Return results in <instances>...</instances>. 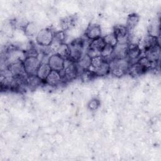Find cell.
<instances>
[{"label": "cell", "mask_w": 161, "mask_h": 161, "mask_svg": "<svg viewBox=\"0 0 161 161\" xmlns=\"http://www.w3.org/2000/svg\"><path fill=\"white\" fill-rule=\"evenodd\" d=\"M43 81L36 75H30L26 78V86L30 89H34L40 86Z\"/></svg>", "instance_id": "obj_22"}, {"label": "cell", "mask_w": 161, "mask_h": 161, "mask_svg": "<svg viewBox=\"0 0 161 161\" xmlns=\"http://www.w3.org/2000/svg\"><path fill=\"white\" fill-rule=\"evenodd\" d=\"M128 45L129 44L127 43H118L117 45L113 47V58L121 59L126 58Z\"/></svg>", "instance_id": "obj_11"}, {"label": "cell", "mask_w": 161, "mask_h": 161, "mask_svg": "<svg viewBox=\"0 0 161 161\" xmlns=\"http://www.w3.org/2000/svg\"><path fill=\"white\" fill-rule=\"evenodd\" d=\"M113 47L109 45H106L104 48L101 52V56L109 63L113 60Z\"/></svg>", "instance_id": "obj_25"}, {"label": "cell", "mask_w": 161, "mask_h": 161, "mask_svg": "<svg viewBox=\"0 0 161 161\" xmlns=\"http://www.w3.org/2000/svg\"><path fill=\"white\" fill-rule=\"evenodd\" d=\"M77 22V17L75 16L70 15L64 17L60 19V25L62 31H68L73 28Z\"/></svg>", "instance_id": "obj_15"}, {"label": "cell", "mask_w": 161, "mask_h": 161, "mask_svg": "<svg viewBox=\"0 0 161 161\" xmlns=\"http://www.w3.org/2000/svg\"><path fill=\"white\" fill-rule=\"evenodd\" d=\"M54 33L48 28L40 29L36 36V42L38 45L45 47H49L53 40Z\"/></svg>", "instance_id": "obj_4"}, {"label": "cell", "mask_w": 161, "mask_h": 161, "mask_svg": "<svg viewBox=\"0 0 161 161\" xmlns=\"http://www.w3.org/2000/svg\"><path fill=\"white\" fill-rule=\"evenodd\" d=\"M141 45L144 51L152 48L157 45H159L158 38L157 36H154L150 34L145 35L141 40Z\"/></svg>", "instance_id": "obj_12"}, {"label": "cell", "mask_w": 161, "mask_h": 161, "mask_svg": "<svg viewBox=\"0 0 161 161\" xmlns=\"http://www.w3.org/2000/svg\"><path fill=\"white\" fill-rule=\"evenodd\" d=\"M46 84L55 87L59 85L62 82V77L60 74V72H58L56 70H52L50 72L48 77L46 78L44 81Z\"/></svg>", "instance_id": "obj_14"}, {"label": "cell", "mask_w": 161, "mask_h": 161, "mask_svg": "<svg viewBox=\"0 0 161 161\" xmlns=\"http://www.w3.org/2000/svg\"><path fill=\"white\" fill-rule=\"evenodd\" d=\"M142 50L140 45L136 43H131L128 45L126 58L128 60L130 65L136 62L142 57Z\"/></svg>", "instance_id": "obj_7"}, {"label": "cell", "mask_w": 161, "mask_h": 161, "mask_svg": "<svg viewBox=\"0 0 161 161\" xmlns=\"http://www.w3.org/2000/svg\"><path fill=\"white\" fill-rule=\"evenodd\" d=\"M103 38L104 39V41L106 45H109L113 47H115L117 45V43H118V39L113 33H110L109 34H107Z\"/></svg>", "instance_id": "obj_26"}, {"label": "cell", "mask_w": 161, "mask_h": 161, "mask_svg": "<svg viewBox=\"0 0 161 161\" xmlns=\"http://www.w3.org/2000/svg\"><path fill=\"white\" fill-rule=\"evenodd\" d=\"M91 60L92 58L87 53H84L79 59L76 62L79 70L80 69L82 71L83 70L89 69L91 64Z\"/></svg>", "instance_id": "obj_18"}, {"label": "cell", "mask_w": 161, "mask_h": 161, "mask_svg": "<svg viewBox=\"0 0 161 161\" xmlns=\"http://www.w3.org/2000/svg\"><path fill=\"white\" fill-rule=\"evenodd\" d=\"M24 31L26 35L28 36H36L38 31L40 30L39 25L35 21L28 22L24 26Z\"/></svg>", "instance_id": "obj_19"}, {"label": "cell", "mask_w": 161, "mask_h": 161, "mask_svg": "<svg viewBox=\"0 0 161 161\" xmlns=\"http://www.w3.org/2000/svg\"><path fill=\"white\" fill-rule=\"evenodd\" d=\"M57 53L59 54L60 56H62L65 60L69 59L70 55V48L68 44H66L65 43H62L58 49L57 50L56 52Z\"/></svg>", "instance_id": "obj_23"}, {"label": "cell", "mask_w": 161, "mask_h": 161, "mask_svg": "<svg viewBox=\"0 0 161 161\" xmlns=\"http://www.w3.org/2000/svg\"><path fill=\"white\" fill-rule=\"evenodd\" d=\"M139 21L140 16L136 13H131L128 16L125 26L129 32V34L133 31L136 26L138 25Z\"/></svg>", "instance_id": "obj_17"}, {"label": "cell", "mask_w": 161, "mask_h": 161, "mask_svg": "<svg viewBox=\"0 0 161 161\" xmlns=\"http://www.w3.org/2000/svg\"><path fill=\"white\" fill-rule=\"evenodd\" d=\"M100 106V101L97 98H92L87 103V108L91 111H96Z\"/></svg>", "instance_id": "obj_27"}, {"label": "cell", "mask_w": 161, "mask_h": 161, "mask_svg": "<svg viewBox=\"0 0 161 161\" xmlns=\"http://www.w3.org/2000/svg\"><path fill=\"white\" fill-rule=\"evenodd\" d=\"M65 60L59 54L54 53L48 57L47 63L52 70L61 72L64 68Z\"/></svg>", "instance_id": "obj_8"}, {"label": "cell", "mask_w": 161, "mask_h": 161, "mask_svg": "<svg viewBox=\"0 0 161 161\" xmlns=\"http://www.w3.org/2000/svg\"><path fill=\"white\" fill-rule=\"evenodd\" d=\"M130 65V64L126 58L113 59L109 62L110 73L114 77H121L128 72Z\"/></svg>", "instance_id": "obj_1"}, {"label": "cell", "mask_w": 161, "mask_h": 161, "mask_svg": "<svg viewBox=\"0 0 161 161\" xmlns=\"http://www.w3.org/2000/svg\"><path fill=\"white\" fill-rule=\"evenodd\" d=\"M38 52L36 49L33 48H30L26 50H25V57H38Z\"/></svg>", "instance_id": "obj_29"}, {"label": "cell", "mask_w": 161, "mask_h": 161, "mask_svg": "<svg viewBox=\"0 0 161 161\" xmlns=\"http://www.w3.org/2000/svg\"><path fill=\"white\" fill-rule=\"evenodd\" d=\"M116 36L118 43H127L129 41V32L125 25H116L113 27V32Z\"/></svg>", "instance_id": "obj_9"}, {"label": "cell", "mask_w": 161, "mask_h": 161, "mask_svg": "<svg viewBox=\"0 0 161 161\" xmlns=\"http://www.w3.org/2000/svg\"><path fill=\"white\" fill-rule=\"evenodd\" d=\"M63 82H67L74 80L79 75V69L76 62L70 59L65 60L64 68L60 72Z\"/></svg>", "instance_id": "obj_2"}, {"label": "cell", "mask_w": 161, "mask_h": 161, "mask_svg": "<svg viewBox=\"0 0 161 161\" xmlns=\"http://www.w3.org/2000/svg\"><path fill=\"white\" fill-rule=\"evenodd\" d=\"M51 71H52V69L50 65H48V64L43 62V63H41L40 67H38L36 75L42 81H45L46 78L48 77V75H49Z\"/></svg>", "instance_id": "obj_20"}, {"label": "cell", "mask_w": 161, "mask_h": 161, "mask_svg": "<svg viewBox=\"0 0 161 161\" xmlns=\"http://www.w3.org/2000/svg\"><path fill=\"white\" fill-rule=\"evenodd\" d=\"M7 69L14 77H25L27 76L25 71L23 60L21 59L11 62L7 66Z\"/></svg>", "instance_id": "obj_6"}, {"label": "cell", "mask_w": 161, "mask_h": 161, "mask_svg": "<svg viewBox=\"0 0 161 161\" xmlns=\"http://www.w3.org/2000/svg\"><path fill=\"white\" fill-rule=\"evenodd\" d=\"M97 77H103L107 75L110 73L109 63L107 61H104L101 65H100L96 69L92 70Z\"/></svg>", "instance_id": "obj_21"}, {"label": "cell", "mask_w": 161, "mask_h": 161, "mask_svg": "<svg viewBox=\"0 0 161 161\" xmlns=\"http://www.w3.org/2000/svg\"><path fill=\"white\" fill-rule=\"evenodd\" d=\"M40 64L41 62L38 57H25L23 60V65L26 75H36Z\"/></svg>", "instance_id": "obj_5"}, {"label": "cell", "mask_w": 161, "mask_h": 161, "mask_svg": "<svg viewBox=\"0 0 161 161\" xmlns=\"http://www.w3.org/2000/svg\"><path fill=\"white\" fill-rule=\"evenodd\" d=\"M101 34L102 30L100 25L96 23L89 24L85 30V36L89 40L101 37Z\"/></svg>", "instance_id": "obj_10"}, {"label": "cell", "mask_w": 161, "mask_h": 161, "mask_svg": "<svg viewBox=\"0 0 161 161\" xmlns=\"http://www.w3.org/2000/svg\"><path fill=\"white\" fill-rule=\"evenodd\" d=\"M96 74L90 69H86L83 70L80 72V78L82 81L84 82H88L91 80H92L94 79L96 77Z\"/></svg>", "instance_id": "obj_24"}, {"label": "cell", "mask_w": 161, "mask_h": 161, "mask_svg": "<svg viewBox=\"0 0 161 161\" xmlns=\"http://www.w3.org/2000/svg\"><path fill=\"white\" fill-rule=\"evenodd\" d=\"M66 35L65 32L64 31H59L57 32L54 33V38L53 39L56 41L60 43H64V41L65 40Z\"/></svg>", "instance_id": "obj_28"}, {"label": "cell", "mask_w": 161, "mask_h": 161, "mask_svg": "<svg viewBox=\"0 0 161 161\" xmlns=\"http://www.w3.org/2000/svg\"><path fill=\"white\" fill-rule=\"evenodd\" d=\"M69 46L70 50L69 59L76 62L84 53V40L81 38H76L72 40L70 44H69Z\"/></svg>", "instance_id": "obj_3"}, {"label": "cell", "mask_w": 161, "mask_h": 161, "mask_svg": "<svg viewBox=\"0 0 161 161\" xmlns=\"http://www.w3.org/2000/svg\"><path fill=\"white\" fill-rule=\"evenodd\" d=\"M147 71L148 69L137 61L130 65L127 73H128L131 77H136L143 75Z\"/></svg>", "instance_id": "obj_13"}, {"label": "cell", "mask_w": 161, "mask_h": 161, "mask_svg": "<svg viewBox=\"0 0 161 161\" xmlns=\"http://www.w3.org/2000/svg\"><path fill=\"white\" fill-rule=\"evenodd\" d=\"M144 56L146 57L152 62H157L159 60L160 57V45H157L152 48L145 50Z\"/></svg>", "instance_id": "obj_16"}]
</instances>
